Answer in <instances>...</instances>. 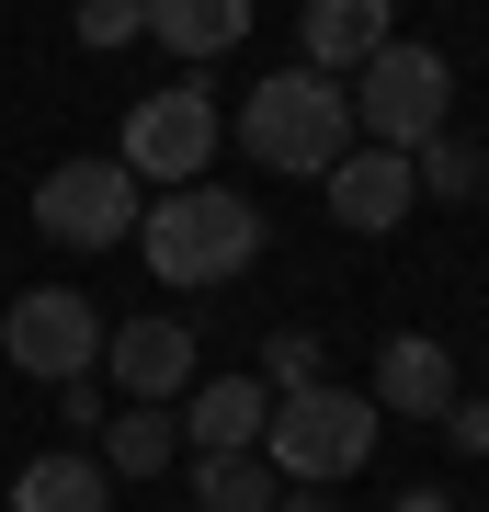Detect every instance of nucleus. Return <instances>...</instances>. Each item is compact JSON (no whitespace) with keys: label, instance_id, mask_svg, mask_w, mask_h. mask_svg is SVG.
I'll list each match as a JSON object with an SVG mask.
<instances>
[{"label":"nucleus","instance_id":"nucleus-14","mask_svg":"<svg viewBox=\"0 0 489 512\" xmlns=\"http://www.w3.org/2000/svg\"><path fill=\"white\" fill-rule=\"evenodd\" d=\"M148 46H171L182 69L228 57V46H251V0H148Z\"/></svg>","mask_w":489,"mask_h":512},{"label":"nucleus","instance_id":"nucleus-9","mask_svg":"<svg viewBox=\"0 0 489 512\" xmlns=\"http://www.w3.org/2000/svg\"><path fill=\"white\" fill-rule=\"evenodd\" d=\"M103 376L126 387V399H182V387H194V330L182 319H114L103 330Z\"/></svg>","mask_w":489,"mask_h":512},{"label":"nucleus","instance_id":"nucleus-23","mask_svg":"<svg viewBox=\"0 0 489 512\" xmlns=\"http://www.w3.org/2000/svg\"><path fill=\"white\" fill-rule=\"evenodd\" d=\"M387 512H455L444 490H399V501H387Z\"/></svg>","mask_w":489,"mask_h":512},{"label":"nucleus","instance_id":"nucleus-12","mask_svg":"<svg viewBox=\"0 0 489 512\" xmlns=\"http://www.w3.org/2000/svg\"><path fill=\"white\" fill-rule=\"evenodd\" d=\"M262 421H273L262 376H205L194 399H182V444H194V456H228V444H262Z\"/></svg>","mask_w":489,"mask_h":512},{"label":"nucleus","instance_id":"nucleus-3","mask_svg":"<svg viewBox=\"0 0 489 512\" xmlns=\"http://www.w3.org/2000/svg\"><path fill=\"white\" fill-rule=\"evenodd\" d=\"M376 433H387V410L364 399V387H285L273 399V421H262V456H273V478H296V490H342V478L376 456Z\"/></svg>","mask_w":489,"mask_h":512},{"label":"nucleus","instance_id":"nucleus-19","mask_svg":"<svg viewBox=\"0 0 489 512\" xmlns=\"http://www.w3.org/2000/svg\"><path fill=\"white\" fill-rule=\"evenodd\" d=\"M148 35V0H80V46L91 57H114V46H137Z\"/></svg>","mask_w":489,"mask_h":512},{"label":"nucleus","instance_id":"nucleus-18","mask_svg":"<svg viewBox=\"0 0 489 512\" xmlns=\"http://www.w3.org/2000/svg\"><path fill=\"white\" fill-rule=\"evenodd\" d=\"M273 365H262V387H273V399H285V387H319V365H330V342H319V330H273Z\"/></svg>","mask_w":489,"mask_h":512},{"label":"nucleus","instance_id":"nucleus-10","mask_svg":"<svg viewBox=\"0 0 489 512\" xmlns=\"http://www.w3.org/2000/svg\"><path fill=\"white\" fill-rule=\"evenodd\" d=\"M387 421H444L455 410V353L433 330H399V342H376V387H364Z\"/></svg>","mask_w":489,"mask_h":512},{"label":"nucleus","instance_id":"nucleus-1","mask_svg":"<svg viewBox=\"0 0 489 512\" xmlns=\"http://www.w3.org/2000/svg\"><path fill=\"white\" fill-rule=\"evenodd\" d=\"M137 262L160 285H228L262 262V205L239 183H171L137 205Z\"/></svg>","mask_w":489,"mask_h":512},{"label":"nucleus","instance_id":"nucleus-2","mask_svg":"<svg viewBox=\"0 0 489 512\" xmlns=\"http://www.w3.org/2000/svg\"><path fill=\"white\" fill-rule=\"evenodd\" d=\"M239 148H251L262 171L319 183V171L353 148V92L330 69H273V80H251V103H239Z\"/></svg>","mask_w":489,"mask_h":512},{"label":"nucleus","instance_id":"nucleus-17","mask_svg":"<svg viewBox=\"0 0 489 512\" xmlns=\"http://www.w3.org/2000/svg\"><path fill=\"white\" fill-rule=\"evenodd\" d=\"M410 183L433 194V205H467V194L489 183V160H478V137H455V126H433V137L410 148Z\"/></svg>","mask_w":489,"mask_h":512},{"label":"nucleus","instance_id":"nucleus-20","mask_svg":"<svg viewBox=\"0 0 489 512\" xmlns=\"http://www.w3.org/2000/svg\"><path fill=\"white\" fill-rule=\"evenodd\" d=\"M57 410H69V433H103V376H69V387H57Z\"/></svg>","mask_w":489,"mask_h":512},{"label":"nucleus","instance_id":"nucleus-4","mask_svg":"<svg viewBox=\"0 0 489 512\" xmlns=\"http://www.w3.org/2000/svg\"><path fill=\"white\" fill-rule=\"evenodd\" d=\"M342 92H353V137H376V148H421L433 126H455V69L421 35H387Z\"/></svg>","mask_w":489,"mask_h":512},{"label":"nucleus","instance_id":"nucleus-5","mask_svg":"<svg viewBox=\"0 0 489 512\" xmlns=\"http://www.w3.org/2000/svg\"><path fill=\"white\" fill-rule=\"evenodd\" d=\"M217 103L194 92V80H160V92H137V114H126V148H114V160L137 171L148 194H171V183H205V171H217Z\"/></svg>","mask_w":489,"mask_h":512},{"label":"nucleus","instance_id":"nucleus-8","mask_svg":"<svg viewBox=\"0 0 489 512\" xmlns=\"http://www.w3.org/2000/svg\"><path fill=\"white\" fill-rule=\"evenodd\" d=\"M319 205H330V228H353V239H387L421 205V183H410V148H376V137H353L342 160L319 171Z\"/></svg>","mask_w":489,"mask_h":512},{"label":"nucleus","instance_id":"nucleus-16","mask_svg":"<svg viewBox=\"0 0 489 512\" xmlns=\"http://www.w3.org/2000/svg\"><path fill=\"white\" fill-rule=\"evenodd\" d=\"M285 478H273L262 444H228V456H194V512H273Z\"/></svg>","mask_w":489,"mask_h":512},{"label":"nucleus","instance_id":"nucleus-11","mask_svg":"<svg viewBox=\"0 0 489 512\" xmlns=\"http://www.w3.org/2000/svg\"><path fill=\"white\" fill-rule=\"evenodd\" d=\"M387 35H399V0H308V12H296V69L353 80Z\"/></svg>","mask_w":489,"mask_h":512},{"label":"nucleus","instance_id":"nucleus-21","mask_svg":"<svg viewBox=\"0 0 489 512\" xmlns=\"http://www.w3.org/2000/svg\"><path fill=\"white\" fill-rule=\"evenodd\" d=\"M444 433H455V456H489V399H455Z\"/></svg>","mask_w":489,"mask_h":512},{"label":"nucleus","instance_id":"nucleus-22","mask_svg":"<svg viewBox=\"0 0 489 512\" xmlns=\"http://www.w3.org/2000/svg\"><path fill=\"white\" fill-rule=\"evenodd\" d=\"M273 512H342V501H330V490H285V501H273Z\"/></svg>","mask_w":489,"mask_h":512},{"label":"nucleus","instance_id":"nucleus-13","mask_svg":"<svg viewBox=\"0 0 489 512\" xmlns=\"http://www.w3.org/2000/svg\"><path fill=\"white\" fill-rule=\"evenodd\" d=\"M12 512H114V467L91 456V444H57L12 478Z\"/></svg>","mask_w":489,"mask_h":512},{"label":"nucleus","instance_id":"nucleus-15","mask_svg":"<svg viewBox=\"0 0 489 512\" xmlns=\"http://www.w3.org/2000/svg\"><path fill=\"white\" fill-rule=\"evenodd\" d=\"M91 444H103V467H114V478H171V456H182V421H171L160 399H126V410L103 421V433H91Z\"/></svg>","mask_w":489,"mask_h":512},{"label":"nucleus","instance_id":"nucleus-6","mask_svg":"<svg viewBox=\"0 0 489 512\" xmlns=\"http://www.w3.org/2000/svg\"><path fill=\"white\" fill-rule=\"evenodd\" d=\"M137 205H148V183L126 160H57V171H35V228L57 239V251H114V239H137Z\"/></svg>","mask_w":489,"mask_h":512},{"label":"nucleus","instance_id":"nucleus-7","mask_svg":"<svg viewBox=\"0 0 489 512\" xmlns=\"http://www.w3.org/2000/svg\"><path fill=\"white\" fill-rule=\"evenodd\" d=\"M103 308H91L80 285H23L12 296V319H0V353H12L23 376H46V387H69V376H103Z\"/></svg>","mask_w":489,"mask_h":512}]
</instances>
